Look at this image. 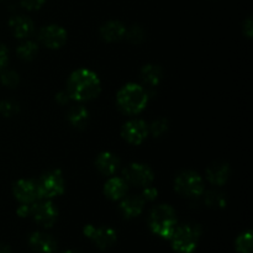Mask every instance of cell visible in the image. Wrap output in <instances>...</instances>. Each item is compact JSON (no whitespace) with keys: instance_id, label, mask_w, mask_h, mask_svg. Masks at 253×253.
<instances>
[{"instance_id":"obj_1","label":"cell","mask_w":253,"mask_h":253,"mask_svg":"<svg viewBox=\"0 0 253 253\" xmlns=\"http://www.w3.org/2000/svg\"><path fill=\"white\" fill-rule=\"evenodd\" d=\"M100 93V81L94 72L78 69L73 72L67 82V94L77 101H88Z\"/></svg>"},{"instance_id":"obj_2","label":"cell","mask_w":253,"mask_h":253,"mask_svg":"<svg viewBox=\"0 0 253 253\" xmlns=\"http://www.w3.org/2000/svg\"><path fill=\"white\" fill-rule=\"evenodd\" d=\"M148 93L137 84H126L118 93V105L124 113L140 114L148 103Z\"/></svg>"},{"instance_id":"obj_3","label":"cell","mask_w":253,"mask_h":253,"mask_svg":"<svg viewBox=\"0 0 253 253\" xmlns=\"http://www.w3.org/2000/svg\"><path fill=\"white\" fill-rule=\"evenodd\" d=\"M150 227L156 235L163 239H170L177 227V216L170 205L162 204L153 208L150 214Z\"/></svg>"},{"instance_id":"obj_4","label":"cell","mask_w":253,"mask_h":253,"mask_svg":"<svg viewBox=\"0 0 253 253\" xmlns=\"http://www.w3.org/2000/svg\"><path fill=\"white\" fill-rule=\"evenodd\" d=\"M202 230L198 225H182L175 227L174 232L170 236L173 249L179 253H192L197 249Z\"/></svg>"},{"instance_id":"obj_5","label":"cell","mask_w":253,"mask_h":253,"mask_svg":"<svg viewBox=\"0 0 253 253\" xmlns=\"http://www.w3.org/2000/svg\"><path fill=\"white\" fill-rule=\"evenodd\" d=\"M37 198L40 199H52L64 192V179L59 169H53L41 175L36 183Z\"/></svg>"},{"instance_id":"obj_6","label":"cell","mask_w":253,"mask_h":253,"mask_svg":"<svg viewBox=\"0 0 253 253\" xmlns=\"http://www.w3.org/2000/svg\"><path fill=\"white\" fill-rule=\"evenodd\" d=\"M175 190L185 197L197 198L204 192V183L202 177L193 170H185L182 172L174 182Z\"/></svg>"},{"instance_id":"obj_7","label":"cell","mask_w":253,"mask_h":253,"mask_svg":"<svg viewBox=\"0 0 253 253\" xmlns=\"http://www.w3.org/2000/svg\"><path fill=\"white\" fill-rule=\"evenodd\" d=\"M124 179L127 184L136 185V187H146L151 184L155 178L152 169L148 166L141 163H132L123 170Z\"/></svg>"},{"instance_id":"obj_8","label":"cell","mask_w":253,"mask_h":253,"mask_svg":"<svg viewBox=\"0 0 253 253\" xmlns=\"http://www.w3.org/2000/svg\"><path fill=\"white\" fill-rule=\"evenodd\" d=\"M30 215H32L35 221L41 226L51 227L56 222L57 216H58V210L52 202L42 200V202L31 205Z\"/></svg>"},{"instance_id":"obj_9","label":"cell","mask_w":253,"mask_h":253,"mask_svg":"<svg viewBox=\"0 0 253 253\" xmlns=\"http://www.w3.org/2000/svg\"><path fill=\"white\" fill-rule=\"evenodd\" d=\"M84 234L100 250L109 249L116 241V232L111 227H95L93 225H88V226L84 227Z\"/></svg>"},{"instance_id":"obj_10","label":"cell","mask_w":253,"mask_h":253,"mask_svg":"<svg viewBox=\"0 0 253 253\" xmlns=\"http://www.w3.org/2000/svg\"><path fill=\"white\" fill-rule=\"evenodd\" d=\"M39 39L48 48H61L67 41V32L63 27L58 25H48V26L42 27Z\"/></svg>"},{"instance_id":"obj_11","label":"cell","mask_w":253,"mask_h":253,"mask_svg":"<svg viewBox=\"0 0 253 253\" xmlns=\"http://www.w3.org/2000/svg\"><path fill=\"white\" fill-rule=\"evenodd\" d=\"M148 126L143 120H131L127 121L123 126L121 135L127 141L128 143L132 145H140L145 141V138L148 135Z\"/></svg>"},{"instance_id":"obj_12","label":"cell","mask_w":253,"mask_h":253,"mask_svg":"<svg viewBox=\"0 0 253 253\" xmlns=\"http://www.w3.org/2000/svg\"><path fill=\"white\" fill-rule=\"evenodd\" d=\"M14 195L21 204H31L36 200V184L32 180L20 179L14 185Z\"/></svg>"},{"instance_id":"obj_13","label":"cell","mask_w":253,"mask_h":253,"mask_svg":"<svg viewBox=\"0 0 253 253\" xmlns=\"http://www.w3.org/2000/svg\"><path fill=\"white\" fill-rule=\"evenodd\" d=\"M29 244L32 250L39 253H53L57 249L56 240L44 232H34L30 236Z\"/></svg>"},{"instance_id":"obj_14","label":"cell","mask_w":253,"mask_h":253,"mask_svg":"<svg viewBox=\"0 0 253 253\" xmlns=\"http://www.w3.org/2000/svg\"><path fill=\"white\" fill-rule=\"evenodd\" d=\"M230 177V167L225 162H214L207 169V178L211 184L224 185Z\"/></svg>"},{"instance_id":"obj_15","label":"cell","mask_w":253,"mask_h":253,"mask_svg":"<svg viewBox=\"0 0 253 253\" xmlns=\"http://www.w3.org/2000/svg\"><path fill=\"white\" fill-rule=\"evenodd\" d=\"M143 205H145V200L143 198L137 197V195H132V197H127L121 202L120 210L123 215L127 219L131 217H136L142 212Z\"/></svg>"},{"instance_id":"obj_16","label":"cell","mask_w":253,"mask_h":253,"mask_svg":"<svg viewBox=\"0 0 253 253\" xmlns=\"http://www.w3.org/2000/svg\"><path fill=\"white\" fill-rule=\"evenodd\" d=\"M10 29L12 34L19 39L29 37L34 32V24L31 20L26 16H14L9 21Z\"/></svg>"},{"instance_id":"obj_17","label":"cell","mask_w":253,"mask_h":253,"mask_svg":"<svg viewBox=\"0 0 253 253\" xmlns=\"http://www.w3.org/2000/svg\"><path fill=\"white\" fill-rule=\"evenodd\" d=\"M120 161L115 155L110 152H103L96 157L95 166L99 172L103 173L104 175H111L118 169Z\"/></svg>"},{"instance_id":"obj_18","label":"cell","mask_w":253,"mask_h":253,"mask_svg":"<svg viewBox=\"0 0 253 253\" xmlns=\"http://www.w3.org/2000/svg\"><path fill=\"white\" fill-rule=\"evenodd\" d=\"M127 192V183L124 178H111L104 187V193L111 200H119L125 197Z\"/></svg>"},{"instance_id":"obj_19","label":"cell","mask_w":253,"mask_h":253,"mask_svg":"<svg viewBox=\"0 0 253 253\" xmlns=\"http://www.w3.org/2000/svg\"><path fill=\"white\" fill-rule=\"evenodd\" d=\"M101 37H103L105 41L114 42L119 41V40L123 39L126 34V29L120 21H115V20H111L108 21L105 25H103L100 29Z\"/></svg>"},{"instance_id":"obj_20","label":"cell","mask_w":253,"mask_h":253,"mask_svg":"<svg viewBox=\"0 0 253 253\" xmlns=\"http://www.w3.org/2000/svg\"><path fill=\"white\" fill-rule=\"evenodd\" d=\"M163 77V71L161 67L155 66V64H147L141 69V79L145 84L153 88L161 83Z\"/></svg>"},{"instance_id":"obj_21","label":"cell","mask_w":253,"mask_h":253,"mask_svg":"<svg viewBox=\"0 0 253 253\" xmlns=\"http://www.w3.org/2000/svg\"><path fill=\"white\" fill-rule=\"evenodd\" d=\"M67 118H68V121L72 124V126L77 128H83L85 127L89 121V113L84 106L77 105L69 109Z\"/></svg>"},{"instance_id":"obj_22","label":"cell","mask_w":253,"mask_h":253,"mask_svg":"<svg viewBox=\"0 0 253 253\" xmlns=\"http://www.w3.org/2000/svg\"><path fill=\"white\" fill-rule=\"evenodd\" d=\"M37 51H39V46H37L36 42L26 41L17 47L16 52L21 59H24V61H31L37 54Z\"/></svg>"},{"instance_id":"obj_23","label":"cell","mask_w":253,"mask_h":253,"mask_svg":"<svg viewBox=\"0 0 253 253\" xmlns=\"http://www.w3.org/2000/svg\"><path fill=\"white\" fill-rule=\"evenodd\" d=\"M204 202L210 208H225V205H226V197L222 193L211 190V192L207 193Z\"/></svg>"},{"instance_id":"obj_24","label":"cell","mask_w":253,"mask_h":253,"mask_svg":"<svg viewBox=\"0 0 253 253\" xmlns=\"http://www.w3.org/2000/svg\"><path fill=\"white\" fill-rule=\"evenodd\" d=\"M252 234L250 231L241 234L236 240V250L240 253L252 252Z\"/></svg>"},{"instance_id":"obj_25","label":"cell","mask_w":253,"mask_h":253,"mask_svg":"<svg viewBox=\"0 0 253 253\" xmlns=\"http://www.w3.org/2000/svg\"><path fill=\"white\" fill-rule=\"evenodd\" d=\"M168 130V123L166 119H157L151 124L148 127V132L152 133L153 137H160L162 136L166 131Z\"/></svg>"},{"instance_id":"obj_26","label":"cell","mask_w":253,"mask_h":253,"mask_svg":"<svg viewBox=\"0 0 253 253\" xmlns=\"http://www.w3.org/2000/svg\"><path fill=\"white\" fill-rule=\"evenodd\" d=\"M0 81L5 86L15 88L19 84V74L14 71H4L0 76Z\"/></svg>"},{"instance_id":"obj_27","label":"cell","mask_w":253,"mask_h":253,"mask_svg":"<svg viewBox=\"0 0 253 253\" xmlns=\"http://www.w3.org/2000/svg\"><path fill=\"white\" fill-rule=\"evenodd\" d=\"M125 35L126 37H127L128 41L132 42V43H140V42H142L143 39H145V31H143L142 27L137 26V25L131 27L128 31H126Z\"/></svg>"},{"instance_id":"obj_28","label":"cell","mask_w":253,"mask_h":253,"mask_svg":"<svg viewBox=\"0 0 253 253\" xmlns=\"http://www.w3.org/2000/svg\"><path fill=\"white\" fill-rule=\"evenodd\" d=\"M17 113H19V105L15 101L2 100L0 103V114L1 115L10 118V116H14Z\"/></svg>"},{"instance_id":"obj_29","label":"cell","mask_w":253,"mask_h":253,"mask_svg":"<svg viewBox=\"0 0 253 253\" xmlns=\"http://www.w3.org/2000/svg\"><path fill=\"white\" fill-rule=\"evenodd\" d=\"M21 5L27 10H39L46 0H20Z\"/></svg>"},{"instance_id":"obj_30","label":"cell","mask_w":253,"mask_h":253,"mask_svg":"<svg viewBox=\"0 0 253 253\" xmlns=\"http://www.w3.org/2000/svg\"><path fill=\"white\" fill-rule=\"evenodd\" d=\"M9 61V53H7V48L4 44H0V71L5 68Z\"/></svg>"},{"instance_id":"obj_31","label":"cell","mask_w":253,"mask_h":253,"mask_svg":"<svg viewBox=\"0 0 253 253\" xmlns=\"http://www.w3.org/2000/svg\"><path fill=\"white\" fill-rule=\"evenodd\" d=\"M157 189H155V188H146L145 190H143L142 195H143V200H153L157 198Z\"/></svg>"},{"instance_id":"obj_32","label":"cell","mask_w":253,"mask_h":253,"mask_svg":"<svg viewBox=\"0 0 253 253\" xmlns=\"http://www.w3.org/2000/svg\"><path fill=\"white\" fill-rule=\"evenodd\" d=\"M30 211H31V205L30 204H22V205H20L19 209H17V214L22 217L29 216Z\"/></svg>"},{"instance_id":"obj_33","label":"cell","mask_w":253,"mask_h":253,"mask_svg":"<svg viewBox=\"0 0 253 253\" xmlns=\"http://www.w3.org/2000/svg\"><path fill=\"white\" fill-rule=\"evenodd\" d=\"M69 99L71 98H69V95L67 94V91H59V93L56 95L57 103H59L61 105H64V104L68 103Z\"/></svg>"},{"instance_id":"obj_34","label":"cell","mask_w":253,"mask_h":253,"mask_svg":"<svg viewBox=\"0 0 253 253\" xmlns=\"http://www.w3.org/2000/svg\"><path fill=\"white\" fill-rule=\"evenodd\" d=\"M244 32L246 34L247 37L252 36V19L251 17H249V19L244 22Z\"/></svg>"},{"instance_id":"obj_35","label":"cell","mask_w":253,"mask_h":253,"mask_svg":"<svg viewBox=\"0 0 253 253\" xmlns=\"http://www.w3.org/2000/svg\"><path fill=\"white\" fill-rule=\"evenodd\" d=\"M0 253H12L10 247H7L6 245H2L0 244Z\"/></svg>"},{"instance_id":"obj_36","label":"cell","mask_w":253,"mask_h":253,"mask_svg":"<svg viewBox=\"0 0 253 253\" xmlns=\"http://www.w3.org/2000/svg\"><path fill=\"white\" fill-rule=\"evenodd\" d=\"M64 253H79V252H77V251H74V250H69V251H66Z\"/></svg>"}]
</instances>
